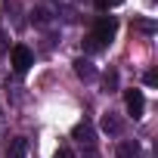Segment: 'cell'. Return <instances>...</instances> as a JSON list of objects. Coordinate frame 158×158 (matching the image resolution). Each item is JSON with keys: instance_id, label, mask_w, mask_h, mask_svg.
I'll return each instance as SVG.
<instances>
[{"instance_id": "4fadbf2b", "label": "cell", "mask_w": 158, "mask_h": 158, "mask_svg": "<svg viewBox=\"0 0 158 158\" xmlns=\"http://www.w3.org/2000/svg\"><path fill=\"white\" fill-rule=\"evenodd\" d=\"M143 81H146L149 87H155V84H158V74H155V71H146V77H143Z\"/></svg>"}, {"instance_id": "277c9868", "label": "cell", "mask_w": 158, "mask_h": 158, "mask_svg": "<svg viewBox=\"0 0 158 158\" xmlns=\"http://www.w3.org/2000/svg\"><path fill=\"white\" fill-rule=\"evenodd\" d=\"M74 74H77V77H84V81H90L96 71H93L90 59H74Z\"/></svg>"}, {"instance_id": "8992f818", "label": "cell", "mask_w": 158, "mask_h": 158, "mask_svg": "<svg viewBox=\"0 0 158 158\" xmlns=\"http://www.w3.org/2000/svg\"><path fill=\"white\" fill-rule=\"evenodd\" d=\"M102 130H106V133H121V121H118L112 112H106V118H102Z\"/></svg>"}, {"instance_id": "3957f363", "label": "cell", "mask_w": 158, "mask_h": 158, "mask_svg": "<svg viewBox=\"0 0 158 158\" xmlns=\"http://www.w3.org/2000/svg\"><path fill=\"white\" fill-rule=\"evenodd\" d=\"M124 106H127V112L133 118H143V112H146V99H143L139 90H127L124 93Z\"/></svg>"}, {"instance_id": "9c48e42d", "label": "cell", "mask_w": 158, "mask_h": 158, "mask_svg": "<svg viewBox=\"0 0 158 158\" xmlns=\"http://www.w3.org/2000/svg\"><path fill=\"white\" fill-rule=\"evenodd\" d=\"M84 47H87V53H96V50H102V44L93 37V34H87V40H84Z\"/></svg>"}, {"instance_id": "7a4b0ae2", "label": "cell", "mask_w": 158, "mask_h": 158, "mask_svg": "<svg viewBox=\"0 0 158 158\" xmlns=\"http://www.w3.org/2000/svg\"><path fill=\"white\" fill-rule=\"evenodd\" d=\"M10 62H13V71L25 74V71L34 65V53H31L25 44H19V47H13V50H10Z\"/></svg>"}, {"instance_id": "52a82bcc", "label": "cell", "mask_w": 158, "mask_h": 158, "mask_svg": "<svg viewBox=\"0 0 158 158\" xmlns=\"http://www.w3.org/2000/svg\"><path fill=\"white\" fill-rule=\"evenodd\" d=\"M74 136L81 139V143H93V130H90V124H87V121L77 124V127H74Z\"/></svg>"}, {"instance_id": "5bb4252c", "label": "cell", "mask_w": 158, "mask_h": 158, "mask_svg": "<svg viewBox=\"0 0 158 158\" xmlns=\"http://www.w3.org/2000/svg\"><path fill=\"white\" fill-rule=\"evenodd\" d=\"M115 84H118V74H115V71H109V74H106V90H109V87H115Z\"/></svg>"}, {"instance_id": "8fae6325", "label": "cell", "mask_w": 158, "mask_h": 158, "mask_svg": "<svg viewBox=\"0 0 158 158\" xmlns=\"http://www.w3.org/2000/svg\"><path fill=\"white\" fill-rule=\"evenodd\" d=\"M53 158H74V152L68 149V146H62V149H56V155Z\"/></svg>"}, {"instance_id": "ba28073f", "label": "cell", "mask_w": 158, "mask_h": 158, "mask_svg": "<svg viewBox=\"0 0 158 158\" xmlns=\"http://www.w3.org/2000/svg\"><path fill=\"white\" fill-rule=\"evenodd\" d=\"M118 155H121V158H136L139 149H136V143H124V146L118 149Z\"/></svg>"}, {"instance_id": "7c38bea8", "label": "cell", "mask_w": 158, "mask_h": 158, "mask_svg": "<svg viewBox=\"0 0 158 158\" xmlns=\"http://www.w3.org/2000/svg\"><path fill=\"white\" fill-rule=\"evenodd\" d=\"M10 50V37H6V31H0V56H3Z\"/></svg>"}, {"instance_id": "30bf717a", "label": "cell", "mask_w": 158, "mask_h": 158, "mask_svg": "<svg viewBox=\"0 0 158 158\" xmlns=\"http://www.w3.org/2000/svg\"><path fill=\"white\" fill-rule=\"evenodd\" d=\"M124 0H96V6L99 10H112V6H121Z\"/></svg>"}, {"instance_id": "6da1fadb", "label": "cell", "mask_w": 158, "mask_h": 158, "mask_svg": "<svg viewBox=\"0 0 158 158\" xmlns=\"http://www.w3.org/2000/svg\"><path fill=\"white\" fill-rule=\"evenodd\" d=\"M115 31H118V19H115V16H99L90 34H93L102 47H109V44H112V37H115Z\"/></svg>"}, {"instance_id": "5b68a950", "label": "cell", "mask_w": 158, "mask_h": 158, "mask_svg": "<svg viewBox=\"0 0 158 158\" xmlns=\"http://www.w3.org/2000/svg\"><path fill=\"white\" fill-rule=\"evenodd\" d=\"M25 155H28V139H25V136L13 139V143H10V158H25Z\"/></svg>"}]
</instances>
